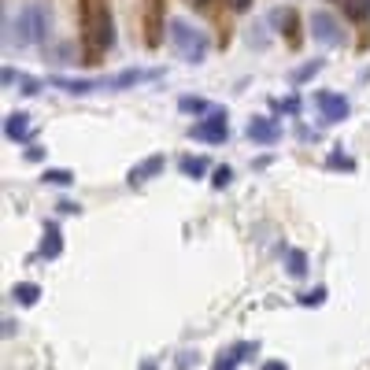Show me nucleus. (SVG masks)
<instances>
[{"instance_id":"obj_15","label":"nucleus","mask_w":370,"mask_h":370,"mask_svg":"<svg viewBox=\"0 0 370 370\" xmlns=\"http://www.w3.org/2000/svg\"><path fill=\"white\" fill-rule=\"evenodd\" d=\"M178 170L185 174V178H200V174L208 170V159H200V156H182Z\"/></svg>"},{"instance_id":"obj_10","label":"nucleus","mask_w":370,"mask_h":370,"mask_svg":"<svg viewBox=\"0 0 370 370\" xmlns=\"http://www.w3.org/2000/svg\"><path fill=\"white\" fill-rule=\"evenodd\" d=\"M4 137L8 141H19V145H23V141H30V115L26 112H12L4 118Z\"/></svg>"},{"instance_id":"obj_13","label":"nucleus","mask_w":370,"mask_h":370,"mask_svg":"<svg viewBox=\"0 0 370 370\" xmlns=\"http://www.w3.org/2000/svg\"><path fill=\"white\" fill-rule=\"evenodd\" d=\"M285 270L292 278H303V274H308V256H303L300 248H289V252H285Z\"/></svg>"},{"instance_id":"obj_8","label":"nucleus","mask_w":370,"mask_h":370,"mask_svg":"<svg viewBox=\"0 0 370 370\" xmlns=\"http://www.w3.org/2000/svg\"><path fill=\"white\" fill-rule=\"evenodd\" d=\"M245 134H248V141H256V145H278L281 126H278V118H270V115H252Z\"/></svg>"},{"instance_id":"obj_16","label":"nucleus","mask_w":370,"mask_h":370,"mask_svg":"<svg viewBox=\"0 0 370 370\" xmlns=\"http://www.w3.org/2000/svg\"><path fill=\"white\" fill-rule=\"evenodd\" d=\"M344 15L352 19V23H363L370 15V0H344Z\"/></svg>"},{"instance_id":"obj_20","label":"nucleus","mask_w":370,"mask_h":370,"mask_svg":"<svg viewBox=\"0 0 370 370\" xmlns=\"http://www.w3.org/2000/svg\"><path fill=\"white\" fill-rule=\"evenodd\" d=\"M300 303H303V308H319V303L326 300V289L319 285V289H311V292H300V297H297Z\"/></svg>"},{"instance_id":"obj_5","label":"nucleus","mask_w":370,"mask_h":370,"mask_svg":"<svg viewBox=\"0 0 370 370\" xmlns=\"http://www.w3.org/2000/svg\"><path fill=\"white\" fill-rule=\"evenodd\" d=\"M189 137L208 141V145H222V141L230 137V123H226V112H222V107H215L211 115H204L197 126H189Z\"/></svg>"},{"instance_id":"obj_1","label":"nucleus","mask_w":370,"mask_h":370,"mask_svg":"<svg viewBox=\"0 0 370 370\" xmlns=\"http://www.w3.org/2000/svg\"><path fill=\"white\" fill-rule=\"evenodd\" d=\"M82 30H85V63H100V56L115 41L107 0H82Z\"/></svg>"},{"instance_id":"obj_19","label":"nucleus","mask_w":370,"mask_h":370,"mask_svg":"<svg viewBox=\"0 0 370 370\" xmlns=\"http://www.w3.org/2000/svg\"><path fill=\"white\" fill-rule=\"evenodd\" d=\"M41 178H45L49 185H71V182H74V174H71V170H60V167H52V170H45V174H41Z\"/></svg>"},{"instance_id":"obj_29","label":"nucleus","mask_w":370,"mask_h":370,"mask_svg":"<svg viewBox=\"0 0 370 370\" xmlns=\"http://www.w3.org/2000/svg\"><path fill=\"white\" fill-rule=\"evenodd\" d=\"M189 4H208V0H189Z\"/></svg>"},{"instance_id":"obj_22","label":"nucleus","mask_w":370,"mask_h":370,"mask_svg":"<svg viewBox=\"0 0 370 370\" xmlns=\"http://www.w3.org/2000/svg\"><path fill=\"white\" fill-rule=\"evenodd\" d=\"M274 107H278L281 115H297L300 112V100H297V96H285V100H274Z\"/></svg>"},{"instance_id":"obj_27","label":"nucleus","mask_w":370,"mask_h":370,"mask_svg":"<svg viewBox=\"0 0 370 370\" xmlns=\"http://www.w3.org/2000/svg\"><path fill=\"white\" fill-rule=\"evenodd\" d=\"M263 370H289L285 363H278V359H270V363H263Z\"/></svg>"},{"instance_id":"obj_6","label":"nucleus","mask_w":370,"mask_h":370,"mask_svg":"<svg viewBox=\"0 0 370 370\" xmlns=\"http://www.w3.org/2000/svg\"><path fill=\"white\" fill-rule=\"evenodd\" d=\"M315 104H319V115H322V123H344L348 112H352V104H348V96L341 93H326L319 89L315 93Z\"/></svg>"},{"instance_id":"obj_18","label":"nucleus","mask_w":370,"mask_h":370,"mask_svg":"<svg viewBox=\"0 0 370 370\" xmlns=\"http://www.w3.org/2000/svg\"><path fill=\"white\" fill-rule=\"evenodd\" d=\"M270 19H278V23H285V34H289V41H292V45H297V15H292L289 8H285V12H281V8H278V12L270 15Z\"/></svg>"},{"instance_id":"obj_3","label":"nucleus","mask_w":370,"mask_h":370,"mask_svg":"<svg viewBox=\"0 0 370 370\" xmlns=\"http://www.w3.org/2000/svg\"><path fill=\"white\" fill-rule=\"evenodd\" d=\"M49 26H52V15H49V8L45 4H26L23 12L15 15V23L8 19V49L19 45V49H26V45H41V41L49 37Z\"/></svg>"},{"instance_id":"obj_23","label":"nucleus","mask_w":370,"mask_h":370,"mask_svg":"<svg viewBox=\"0 0 370 370\" xmlns=\"http://www.w3.org/2000/svg\"><path fill=\"white\" fill-rule=\"evenodd\" d=\"M330 167H341V170H355V163L348 159V156H341V152H333V156H330Z\"/></svg>"},{"instance_id":"obj_7","label":"nucleus","mask_w":370,"mask_h":370,"mask_svg":"<svg viewBox=\"0 0 370 370\" xmlns=\"http://www.w3.org/2000/svg\"><path fill=\"white\" fill-rule=\"evenodd\" d=\"M311 37L322 49H337L341 45V26H337V19L330 12H311Z\"/></svg>"},{"instance_id":"obj_17","label":"nucleus","mask_w":370,"mask_h":370,"mask_svg":"<svg viewBox=\"0 0 370 370\" xmlns=\"http://www.w3.org/2000/svg\"><path fill=\"white\" fill-rule=\"evenodd\" d=\"M322 71V60H311V63H303V67L292 71V85H303L308 78H315V74Z\"/></svg>"},{"instance_id":"obj_21","label":"nucleus","mask_w":370,"mask_h":370,"mask_svg":"<svg viewBox=\"0 0 370 370\" xmlns=\"http://www.w3.org/2000/svg\"><path fill=\"white\" fill-rule=\"evenodd\" d=\"M230 182H234V170H230V167H215V178H211L215 189H226Z\"/></svg>"},{"instance_id":"obj_12","label":"nucleus","mask_w":370,"mask_h":370,"mask_svg":"<svg viewBox=\"0 0 370 370\" xmlns=\"http://www.w3.org/2000/svg\"><path fill=\"white\" fill-rule=\"evenodd\" d=\"M41 297V285H34V281H19V285H12V300L23 303V308H34Z\"/></svg>"},{"instance_id":"obj_9","label":"nucleus","mask_w":370,"mask_h":370,"mask_svg":"<svg viewBox=\"0 0 370 370\" xmlns=\"http://www.w3.org/2000/svg\"><path fill=\"white\" fill-rule=\"evenodd\" d=\"M163 167H167V159L163 156H148V159H141L137 167H130V185H145L148 178H156V174H163Z\"/></svg>"},{"instance_id":"obj_11","label":"nucleus","mask_w":370,"mask_h":370,"mask_svg":"<svg viewBox=\"0 0 370 370\" xmlns=\"http://www.w3.org/2000/svg\"><path fill=\"white\" fill-rule=\"evenodd\" d=\"M60 252H63V234L56 222H49L45 237H41V259H60Z\"/></svg>"},{"instance_id":"obj_26","label":"nucleus","mask_w":370,"mask_h":370,"mask_svg":"<svg viewBox=\"0 0 370 370\" xmlns=\"http://www.w3.org/2000/svg\"><path fill=\"white\" fill-rule=\"evenodd\" d=\"M12 82H19V71H12V67H4V85H12Z\"/></svg>"},{"instance_id":"obj_25","label":"nucleus","mask_w":370,"mask_h":370,"mask_svg":"<svg viewBox=\"0 0 370 370\" xmlns=\"http://www.w3.org/2000/svg\"><path fill=\"white\" fill-rule=\"evenodd\" d=\"M56 208H60L63 215H78V204H71V200H63V204H56Z\"/></svg>"},{"instance_id":"obj_2","label":"nucleus","mask_w":370,"mask_h":370,"mask_svg":"<svg viewBox=\"0 0 370 370\" xmlns=\"http://www.w3.org/2000/svg\"><path fill=\"white\" fill-rule=\"evenodd\" d=\"M159 78V71L152 67H130V71H118V74H107V78H52V85L71 96H85V93H96V89H134L141 82H152Z\"/></svg>"},{"instance_id":"obj_4","label":"nucleus","mask_w":370,"mask_h":370,"mask_svg":"<svg viewBox=\"0 0 370 370\" xmlns=\"http://www.w3.org/2000/svg\"><path fill=\"white\" fill-rule=\"evenodd\" d=\"M170 45L185 63H204V56H208V34L189 26L185 19H170Z\"/></svg>"},{"instance_id":"obj_14","label":"nucleus","mask_w":370,"mask_h":370,"mask_svg":"<svg viewBox=\"0 0 370 370\" xmlns=\"http://www.w3.org/2000/svg\"><path fill=\"white\" fill-rule=\"evenodd\" d=\"M178 107H182L185 115H211V112H215V107H211L208 100H200V96H182Z\"/></svg>"},{"instance_id":"obj_28","label":"nucleus","mask_w":370,"mask_h":370,"mask_svg":"<svg viewBox=\"0 0 370 370\" xmlns=\"http://www.w3.org/2000/svg\"><path fill=\"white\" fill-rule=\"evenodd\" d=\"M230 4L237 8V12H245V8H248V4H252V0H230Z\"/></svg>"},{"instance_id":"obj_24","label":"nucleus","mask_w":370,"mask_h":370,"mask_svg":"<svg viewBox=\"0 0 370 370\" xmlns=\"http://www.w3.org/2000/svg\"><path fill=\"white\" fill-rule=\"evenodd\" d=\"M215 370H237V355H234V352L219 355V363H215Z\"/></svg>"}]
</instances>
